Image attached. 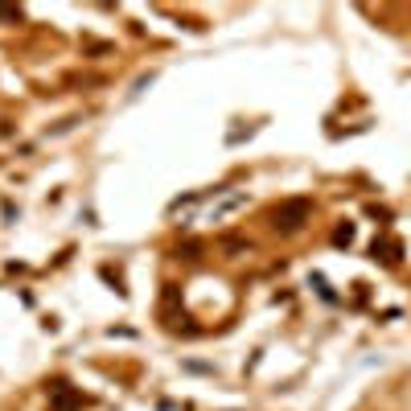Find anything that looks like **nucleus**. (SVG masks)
<instances>
[{"label": "nucleus", "mask_w": 411, "mask_h": 411, "mask_svg": "<svg viewBox=\"0 0 411 411\" xmlns=\"http://www.w3.org/2000/svg\"><path fill=\"white\" fill-rule=\"evenodd\" d=\"M309 218H313V202L309 198H288V202H280L272 210V227L280 234H296Z\"/></svg>", "instance_id": "f257e3e1"}, {"label": "nucleus", "mask_w": 411, "mask_h": 411, "mask_svg": "<svg viewBox=\"0 0 411 411\" xmlns=\"http://www.w3.org/2000/svg\"><path fill=\"white\" fill-rule=\"evenodd\" d=\"M333 243H337V247H350V243H354V227H350V223H341V227L333 230Z\"/></svg>", "instance_id": "f03ea898"}, {"label": "nucleus", "mask_w": 411, "mask_h": 411, "mask_svg": "<svg viewBox=\"0 0 411 411\" xmlns=\"http://www.w3.org/2000/svg\"><path fill=\"white\" fill-rule=\"evenodd\" d=\"M54 408H58V411H74V395L58 387V391H54Z\"/></svg>", "instance_id": "7ed1b4c3"}]
</instances>
